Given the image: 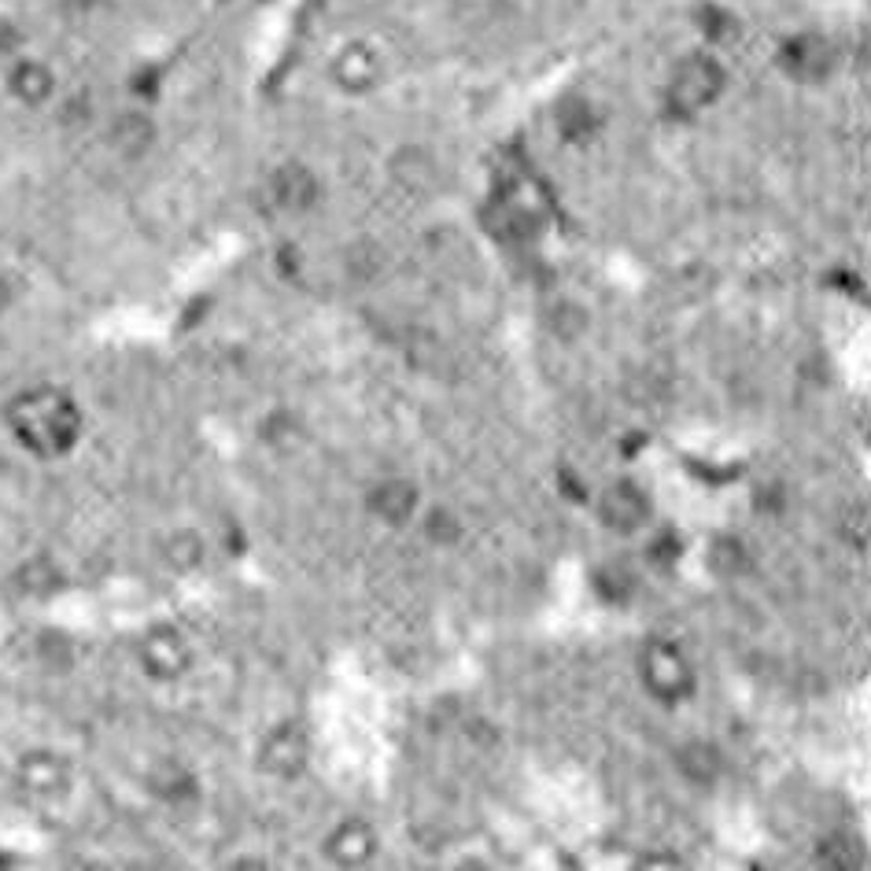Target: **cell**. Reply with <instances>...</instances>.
<instances>
[{
  "mask_svg": "<svg viewBox=\"0 0 871 871\" xmlns=\"http://www.w3.org/2000/svg\"><path fill=\"white\" fill-rule=\"evenodd\" d=\"M266 196H270L274 210L303 215V210L318 204V178L303 162H281L270 174V181H266Z\"/></svg>",
  "mask_w": 871,
  "mask_h": 871,
  "instance_id": "cell-9",
  "label": "cell"
},
{
  "mask_svg": "<svg viewBox=\"0 0 871 871\" xmlns=\"http://www.w3.org/2000/svg\"><path fill=\"white\" fill-rule=\"evenodd\" d=\"M595 583H598V591L606 598H625L628 591H631V577L625 569H617V565H602V572L595 577Z\"/></svg>",
  "mask_w": 871,
  "mask_h": 871,
  "instance_id": "cell-27",
  "label": "cell"
},
{
  "mask_svg": "<svg viewBox=\"0 0 871 871\" xmlns=\"http://www.w3.org/2000/svg\"><path fill=\"white\" fill-rule=\"evenodd\" d=\"M835 66V49L820 34H794L779 45V71L794 82H823Z\"/></svg>",
  "mask_w": 871,
  "mask_h": 871,
  "instance_id": "cell-6",
  "label": "cell"
},
{
  "mask_svg": "<svg viewBox=\"0 0 871 871\" xmlns=\"http://www.w3.org/2000/svg\"><path fill=\"white\" fill-rule=\"evenodd\" d=\"M558 476H561V481H558V484H561L565 499H577V503H583V499H588V492H583L580 476H577V473H572V469H561V473H558Z\"/></svg>",
  "mask_w": 871,
  "mask_h": 871,
  "instance_id": "cell-29",
  "label": "cell"
},
{
  "mask_svg": "<svg viewBox=\"0 0 871 871\" xmlns=\"http://www.w3.org/2000/svg\"><path fill=\"white\" fill-rule=\"evenodd\" d=\"M137 657H141V668H145L152 679H159V684L181 679L189 673V665H193V650H189L185 636L170 625L152 628L148 636L141 639Z\"/></svg>",
  "mask_w": 871,
  "mask_h": 871,
  "instance_id": "cell-5",
  "label": "cell"
},
{
  "mask_svg": "<svg viewBox=\"0 0 871 871\" xmlns=\"http://www.w3.org/2000/svg\"><path fill=\"white\" fill-rule=\"evenodd\" d=\"M377 56L370 49H362V45H351V49H343L337 60H332V82L340 85L343 93H366L377 85Z\"/></svg>",
  "mask_w": 871,
  "mask_h": 871,
  "instance_id": "cell-12",
  "label": "cell"
},
{
  "mask_svg": "<svg viewBox=\"0 0 871 871\" xmlns=\"http://www.w3.org/2000/svg\"><path fill=\"white\" fill-rule=\"evenodd\" d=\"M724 82H727V74L716 56L710 52L684 56L673 71V82H668V108L676 114H694V111L710 108L724 93Z\"/></svg>",
  "mask_w": 871,
  "mask_h": 871,
  "instance_id": "cell-3",
  "label": "cell"
},
{
  "mask_svg": "<svg viewBox=\"0 0 871 871\" xmlns=\"http://www.w3.org/2000/svg\"><path fill=\"white\" fill-rule=\"evenodd\" d=\"M303 421L289 414V410H274L270 418L263 421V439L274 447V451H295L303 444Z\"/></svg>",
  "mask_w": 871,
  "mask_h": 871,
  "instance_id": "cell-21",
  "label": "cell"
},
{
  "mask_svg": "<svg viewBox=\"0 0 871 871\" xmlns=\"http://www.w3.org/2000/svg\"><path fill=\"white\" fill-rule=\"evenodd\" d=\"M554 122H558L561 137L572 141V145H583V141L598 133V114L583 97H565L558 111H554Z\"/></svg>",
  "mask_w": 871,
  "mask_h": 871,
  "instance_id": "cell-16",
  "label": "cell"
},
{
  "mask_svg": "<svg viewBox=\"0 0 871 871\" xmlns=\"http://www.w3.org/2000/svg\"><path fill=\"white\" fill-rule=\"evenodd\" d=\"M156 145V122L141 111H126L111 122V148L126 159H141Z\"/></svg>",
  "mask_w": 871,
  "mask_h": 871,
  "instance_id": "cell-13",
  "label": "cell"
},
{
  "mask_svg": "<svg viewBox=\"0 0 871 871\" xmlns=\"http://www.w3.org/2000/svg\"><path fill=\"white\" fill-rule=\"evenodd\" d=\"M15 583H19V591H23V595L49 598V595H56V591L63 588V572H60V565H56L52 558H31V561L19 565Z\"/></svg>",
  "mask_w": 871,
  "mask_h": 871,
  "instance_id": "cell-17",
  "label": "cell"
},
{
  "mask_svg": "<svg viewBox=\"0 0 871 871\" xmlns=\"http://www.w3.org/2000/svg\"><path fill=\"white\" fill-rule=\"evenodd\" d=\"M19 783H23L31 794H41V798H52L66 787V769L60 758L52 753H31L23 764H19Z\"/></svg>",
  "mask_w": 871,
  "mask_h": 871,
  "instance_id": "cell-15",
  "label": "cell"
},
{
  "mask_svg": "<svg viewBox=\"0 0 871 871\" xmlns=\"http://www.w3.org/2000/svg\"><path fill=\"white\" fill-rule=\"evenodd\" d=\"M311 764V735L300 721L277 724L270 735L258 746V772L270 779L292 783L307 772Z\"/></svg>",
  "mask_w": 871,
  "mask_h": 871,
  "instance_id": "cell-4",
  "label": "cell"
},
{
  "mask_svg": "<svg viewBox=\"0 0 871 871\" xmlns=\"http://www.w3.org/2000/svg\"><path fill=\"white\" fill-rule=\"evenodd\" d=\"M639 676H643V687L657 702L676 705L687 702L694 694V668L687 662V654L668 639H654V643L643 646L639 654Z\"/></svg>",
  "mask_w": 871,
  "mask_h": 871,
  "instance_id": "cell-2",
  "label": "cell"
},
{
  "mask_svg": "<svg viewBox=\"0 0 871 871\" xmlns=\"http://www.w3.org/2000/svg\"><path fill=\"white\" fill-rule=\"evenodd\" d=\"M8 428L26 451L56 458L66 455L82 436V410L60 388H26L4 410Z\"/></svg>",
  "mask_w": 871,
  "mask_h": 871,
  "instance_id": "cell-1",
  "label": "cell"
},
{
  "mask_svg": "<svg viewBox=\"0 0 871 871\" xmlns=\"http://www.w3.org/2000/svg\"><path fill=\"white\" fill-rule=\"evenodd\" d=\"M8 300H12V289H8V281H4V277H0V314H4Z\"/></svg>",
  "mask_w": 871,
  "mask_h": 871,
  "instance_id": "cell-32",
  "label": "cell"
},
{
  "mask_svg": "<svg viewBox=\"0 0 871 871\" xmlns=\"http://www.w3.org/2000/svg\"><path fill=\"white\" fill-rule=\"evenodd\" d=\"M698 26H702V34L710 37V41H727L735 23H731V15H727L724 8L702 4V12H698Z\"/></svg>",
  "mask_w": 871,
  "mask_h": 871,
  "instance_id": "cell-26",
  "label": "cell"
},
{
  "mask_svg": "<svg viewBox=\"0 0 871 871\" xmlns=\"http://www.w3.org/2000/svg\"><path fill=\"white\" fill-rule=\"evenodd\" d=\"M377 846H380V838L370 820H343L325 835L322 854L329 864L351 871V868H366L370 860L377 857Z\"/></svg>",
  "mask_w": 871,
  "mask_h": 871,
  "instance_id": "cell-8",
  "label": "cell"
},
{
  "mask_svg": "<svg viewBox=\"0 0 871 871\" xmlns=\"http://www.w3.org/2000/svg\"><path fill=\"white\" fill-rule=\"evenodd\" d=\"M162 558L174 572H193L204 565V535L196 529H178L167 535V543H162Z\"/></svg>",
  "mask_w": 871,
  "mask_h": 871,
  "instance_id": "cell-19",
  "label": "cell"
},
{
  "mask_svg": "<svg viewBox=\"0 0 871 871\" xmlns=\"http://www.w3.org/2000/svg\"><path fill=\"white\" fill-rule=\"evenodd\" d=\"M705 561H710V569L716 577H742V572L750 569V551H746V543L739 535H716Z\"/></svg>",
  "mask_w": 871,
  "mask_h": 871,
  "instance_id": "cell-20",
  "label": "cell"
},
{
  "mask_svg": "<svg viewBox=\"0 0 871 871\" xmlns=\"http://www.w3.org/2000/svg\"><path fill=\"white\" fill-rule=\"evenodd\" d=\"M842 532H854V543H857V547H864V535H868V529H864V506H857V510L849 513V521L842 524Z\"/></svg>",
  "mask_w": 871,
  "mask_h": 871,
  "instance_id": "cell-30",
  "label": "cell"
},
{
  "mask_svg": "<svg viewBox=\"0 0 871 871\" xmlns=\"http://www.w3.org/2000/svg\"><path fill=\"white\" fill-rule=\"evenodd\" d=\"M639 868H679V857H673V854H654V857H639Z\"/></svg>",
  "mask_w": 871,
  "mask_h": 871,
  "instance_id": "cell-31",
  "label": "cell"
},
{
  "mask_svg": "<svg viewBox=\"0 0 871 871\" xmlns=\"http://www.w3.org/2000/svg\"><path fill=\"white\" fill-rule=\"evenodd\" d=\"M8 85H12V93L23 104H45L52 97V71L45 63H37V60H23V63H15V71H12V78H8Z\"/></svg>",
  "mask_w": 871,
  "mask_h": 871,
  "instance_id": "cell-18",
  "label": "cell"
},
{
  "mask_svg": "<svg viewBox=\"0 0 871 871\" xmlns=\"http://www.w3.org/2000/svg\"><path fill=\"white\" fill-rule=\"evenodd\" d=\"M425 535L436 547H455V543L462 540V521H458V513H451L447 506H433L425 517Z\"/></svg>",
  "mask_w": 871,
  "mask_h": 871,
  "instance_id": "cell-23",
  "label": "cell"
},
{
  "mask_svg": "<svg viewBox=\"0 0 871 871\" xmlns=\"http://www.w3.org/2000/svg\"><path fill=\"white\" fill-rule=\"evenodd\" d=\"M418 487L407 481V476H385L366 492V510L377 517V521L391 524V529H403L410 517L418 513Z\"/></svg>",
  "mask_w": 871,
  "mask_h": 871,
  "instance_id": "cell-10",
  "label": "cell"
},
{
  "mask_svg": "<svg viewBox=\"0 0 871 871\" xmlns=\"http://www.w3.org/2000/svg\"><path fill=\"white\" fill-rule=\"evenodd\" d=\"M547 325H551V332L561 343H572V340H580L583 332H588V311H583L580 303L561 300L558 307L547 314Z\"/></svg>",
  "mask_w": 871,
  "mask_h": 871,
  "instance_id": "cell-22",
  "label": "cell"
},
{
  "mask_svg": "<svg viewBox=\"0 0 871 871\" xmlns=\"http://www.w3.org/2000/svg\"><path fill=\"white\" fill-rule=\"evenodd\" d=\"M598 521L609 532H639L650 521V495L636 481H614L598 499Z\"/></svg>",
  "mask_w": 871,
  "mask_h": 871,
  "instance_id": "cell-7",
  "label": "cell"
},
{
  "mask_svg": "<svg viewBox=\"0 0 871 871\" xmlns=\"http://www.w3.org/2000/svg\"><path fill=\"white\" fill-rule=\"evenodd\" d=\"M148 787L156 798L170 801V806H189L196 798V775L178 761H159L148 772Z\"/></svg>",
  "mask_w": 871,
  "mask_h": 871,
  "instance_id": "cell-14",
  "label": "cell"
},
{
  "mask_svg": "<svg viewBox=\"0 0 871 871\" xmlns=\"http://www.w3.org/2000/svg\"><path fill=\"white\" fill-rule=\"evenodd\" d=\"M820 860L827 868H860V846H854L846 835H831L820 846Z\"/></svg>",
  "mask_w": 871,
  "mask_h": 871,
  "instance_id": "cell-25",
  "label": "cell"
},
{
  "mask_svg": "<svg viewBox=\"0 0 871 871\" xmlns=\"http://www.w3.org/2000/svg\"><path fill=\"white\" fill-rule=\"evenodd\" d=\"M676 769L687 783H694V787H713L724 775V753H721V746L710 739H687L676 750Z\"/></svg>",
  "mask_w": 871,
  "mask_h": 871,
  "instance_id": "cell-11",
  "label": "cell"
},
{
  "mask_svg": "<svg viewBox=\"0 0 871 871\" xmlns=\"http://www.w3.org/2000/svg\"><path fill=\"white\" fill-rule=\"evenodd\" d=\"M679 551H684V543L676 540V532H668V535H657V543L654 547H650V558H654L657 565H676V558H679Z\"/></svg>",
  "mask_w": 871,
  "mask_h": 871,
  "instance_id": "cell-28",
  "label": "cell"
},
{
  "mask_svg": "<svg viewBox=\"0 0 871 871\" xmlns=\"http://www.w3.org/2000/svg\"><path fill=\"white\" fill-rule=\"evenodd\" d=\"M391 170H396L399 185H407V189H421V185H428V178H433V162H428L425 152H396Z\"/></svg>",
  "mask_w": 871,
  "mask_h": 871,
  "instance_id": "cell-24",
  "label": "cell"
}]
</instances>
